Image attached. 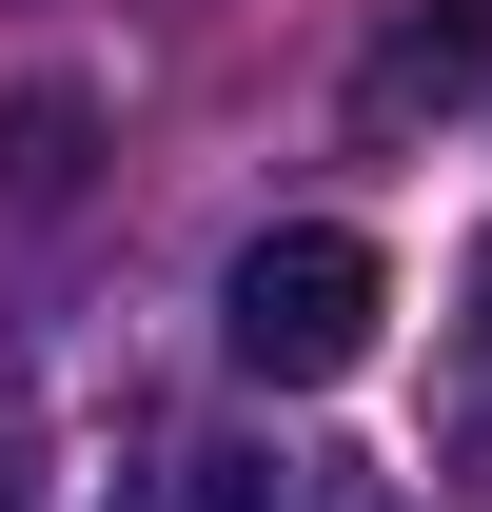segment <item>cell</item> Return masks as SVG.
<instances>
[{
    "mask_svg": "<svg viewBox=\"0 0 492 512\" xmlns=\"http://www.w3.org/2000/svg\"><path fill=\"white\" fill-rule=\"evenodd\" d=\"M492 79V0H414V20H394V40H374V119H433V99H473Z\"/></svg>",
    "mask_w": 492,
    "mask_h": 512,
    "instance_id": "2",
    "label": "cell"
},
{
    "mask_svg": "<svg viewBox=\"0 0 492 512\" xmlns=\"http://www.w3.org/2000/svg\"><path fill=\"white\" fill-rule=\"evenodd\" d=\"M473 296H492V256H473ZM453 473H492V316H473V355H453Z\"/></svg>",
    "mask_w": 492,
    "mask_h": 512,
    "instance_id": "5",
    "label": "cell"
},
{
    "mask_svg": "<svg viewBox=\"0 0 492 512\" xmlns=\"http://www.w3.org/2000/svg\"><path fill=\"white\" fill-rule=\"evenodd\" d=\"M178 512H335V473L276 434H217V453H178Z\"/></svg>",
    "mask_w": 492,
    "mask_h": 512,
    "instance_id": "3",
    "label": "cell"
},
{
    "mask_svg": "<svg viewBox=\"0 0 492 512\" xmlns=\"http://www.w3.org/2000/svg\"><path fill=\"white\" fill-rule=\"evenodd\" d=\"M60 158H79V99H20L0 119V197H60Z\"/></svg>",
    "mask_w": 492,
    "mask_h": 512,
    "instance_id": "4",
    "label": "cell"
},
{
    "mask_svg": "<svg viewBox=\"0 0 492 512\" xmlns=\"http://www.w3.org/2000/svg\"><path fill=\"white\" fill-rule=\"evenodd\" d=\"M374 316H394V276H374V237H335V217H276V237L217 276L237 375H276V394H335V375L374 355Z\"/></svg>",
    "mask_w": 492,
    "mask_h": 512,
    "instance_id": "1",
    "label": "cell"
}]
</instances>
